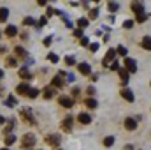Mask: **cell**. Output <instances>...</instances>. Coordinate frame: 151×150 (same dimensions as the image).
Returning a JSON list of instances; mask_svg holds the SVG:
<instances>
[{"label": "cell", "mask_w": 151, "mask_h": 150, "mask_svg": "<svg viewBox=\"0 0 151 150\" xmlns=\"http://www.w3.org/2000/svg\"><path fill=\"white\" fill-rule=\"evenodd\" d=\"M19 117H21V120H23L25 124H30V125H34V124H35L34 111H32V108H28V106H23V108L19 110Z\"/></svg>", "instance_id": "1"}, {"label": "cell", "mask_w": 151, "mask_h": 150, "mask_svg": "<svg viewBox=\"0 0 151 150\" xmlns=\"http://www.w3.org/2000/svg\"><path fill=\"white\" fill-rule=\"evenodd\" d=\"M35 141H37V138H35L34 134H30V133H28V134H25V136L21 138V141H19V143H21V147H23V149H34Z\"/></svg>", "instance_id": "2"}, {"label": "cell", "mask_w": 151, "mask_h": 150, "mask_svg": "<svg viewBox=\"0 0 151 150\" xmlns=\"http://www.w3.org/2000/svg\"><path fill=\"white\" fill-rule=\"evenodd\" d=\"M116 55H118L116 50H114V48H109L107 53H106V57L102 58V66H104V67H109V64H113L114 60H116Z\"/></svg>", "instance_id": "3"}, {"label": "cell", "mask_w": 151, "mask_h": 150, "mask_svg": "<svg viewBox=\"0 0 151 150\" xmlns=\"http://www.w3.org/2000/svg\"><path fill=\"white\" fill-rule=\"evenodd\" d=\"M44 141H46L47 145H51V147H60V143H62V136H60V134H49V136L44 138Z\"/></svg>", "instance_id": "4"}, {"label": "cell", "mask_w": 151, "mask_h": 150, "mask_svg": "<svg viewBox=\"0 0 151 150\" xmlns=\"http://www.w3.org/2000/svg\"><path fill=\"white\" fill-rule=\"evenodd\" d=\"M125 69L128 71V74H130V73L134 74V73L137 71V62H135L134 58H130V57H127V58H125Z\"/></svg>", "instance_id": "5"}, {"label": "cell", "mask_w": 151, "mask_h": 150, "mask_svg": "<svg viewBox=\"0 0 151 150\" xmlns=\"http://www.w3.org/2000/svg\"><path fill=\"white\" fill-rule=\"evenodd\" d=\"M119 95H121L125 101H128V103H134V101H135V95H134V92H132L130 88H121Z\"/></svg>", "instance_id": "6"}, {"label": "cell", "mask_w": 151, "mask_h": 150, "mask_svg": "<svg viewBox=\"0 0 151 150\" xmlns=\"http://www.w3.org/2000/svg\"><path fill=\"white\" fill-rule=\"evenodd\" d=\"M72 124H74V118H72V117H65V118L62 120V131L70 133V131H72Z\"/></svg>", "instance_id": "7"}, {"label": "cell", "mask_w": 151, "mask_h": 150, "mask_svg": "<svg viewBox=\"0 0 151 150\" xmlns=\"http://www.w3.org/2000/svg\"><path fill=\"white\" fill-rule=\"evenodd\" d=\"M58 104L63 106V108H72V106H74V101H72L70 97H67V95H60V97H58Z\"/></svg>", "instance_id": "8"}, {"label": "cell", "mask_w": 151, "mask_h": 150, "mask_svg": "<svg viewBox=\"0 0 151 150\" xmlns=\"http://www.w3.org/2000/svg\"><path fill=\"white\" fill-rule=\"evenodd\" d=\"M18 76H19L21 79H25V83H27L28 79H32V73L28 71V66H23V67L18 71Z\"/></svg>", "instance_id": "9"}, {"label": "cell", "mask_w": 151, "mask_h": 150, "mask_svg": "<svg viewBox=\"0 0 151 150\" xmlns=\"http://www.w3.org/2000/svg\"><path fill=\"white\" fill-rule=\"evenodd\" d=\"M30 88H32V87H30L28 83H25V81H23V83H19V85L16 87V92H18L19 95H28Z\"/></svg>", "instance_id": "10"}, {"label": "cell", "mask_w": 151, "mask_h": 150, "mask_svg": "<svg viewBox=\"0 0 151 150\" xmlns=\"http://www.w3.org/2000/svg\"><path fill=\"white\" fill-rule=\"evenodd\" d=\"M77 69H79V73L84 76H90L91 74V66L88 64V62H81L79 66H77Z\"/></svg>", "instance_id": "11"}, {"label": "cell", "mask_w": 151, "mask_h": 150, "mask_svg": "<svg viewBox=\"0 0 151 150\" xmlns=\"http://www.w3.org/2000/svg\"><path fill=\"white\" fill-rule=\"evenodd\" d=\"M125 129H127V131H135V129H137V122H135V118H132V117L125 118Z\"/></svg>", "instance_id": "12"}, {"label": "cell", "mask_w": 151, "mask_h": 150, "mask_svg": "<svg viewBox=\"0 0 151 150\" xmlns=\"http://www.w3.org/2000/svg\"><path fill=\"white\" fill-rule=\"evenodd\" d=\"M18 36V27L16 25H7L5 27V37H16Z\"/></svg>", "instance_id": "13"}, {"label": "cell", "mask_w": 151, "mask_h": 150, "mask_svg": "<svg viewBox=\"0 0 151 150\" xmlns=\"http://www.w3.org/2000/svg\"><path fill=\"white\" fill-rule=\"evenodd\" d=\"M51 85H53L55 88H63V87H65V81H63V78H62V76L56 74L53 79H51Z\"/></svg>", "instance_id": "14"}, {"label": "cell", "mask_w": 151, "mask_h": 150, "mask_svg": "<svg viewBox=\"0 0 151 150\" xmlns=\"http://www.w3.org/2000/svg\"><path fill=\"white\" fill-rule=\"evenodd\" d=\"M130 9H132L135 14H141V12H144V5H142L141 2H132V4H130Z\"/></svg>", "instance_id": "15"}, {"label": "cell", "mask_w": 151, "mask_h": 150, "mask_svg": "<svg viewBox=\"0 0 151 150\" xmlns=\"http://www.w3.org/2000/svg\"><path fill=\"white\" fill-rule=\"evenodd\" d=\"M77 122L83 124V125H86V124L91 122V117H90L88 113H79V115H77Z\"/></svg>", "instance_id": "16"}, {"label": "cell", "mask_w": 151, "mask_h": 150, "mask_svg": "<svg viewBox=\"0 0 151 150\" xmlns=\"http://www.w3.org/2000/svg\"><path fill=\"white\" fill-rule=\"evenodd\" d=\"M14 55H16L18 58H27V57H28L27 50H25V48H21V46H16V48H14Z\"/></svg>", "instance_id": "17"}, {"label": "cell", "mask_w": 151, "mask_h": 150, "mask_svg": "<svg viewBox=\"0 0 151 150\" xmlns=\"http://www.w3.org/2000/svg\"><path fill=\"white\" fill-rule=\"evenodd\" d=\"M118 74H119V78H121V83H123V85H127V83H128V71H127V69L119 67Z\"/></svg>", "instance_id": "18"}, {"label": "cell", "mask_w": 151, "mask_h": 150, "mask_svg": "<svg viewBox=\"0 0 151 150\" xmlns=\"http://www.w3.org/2000/svg\"><path fill=\"white\" fill-rule=\"evenodd\" d=\"M42 95H44V99H46V101L53 99V97H55V88H51V87L47 88V87H46V88H44V94H42Z\"/></svg>", "instance_id": "19"}, {"label": "cell", "mask_w": 151, "mask_h": 150, "mask_svg": "<svg viewBox=\"0 0 151 150\" xmlns=\"http://www.w3.org/2000/svg\"><path fill=\"white\" fill-rule=\"evenodd\" d=\"M9 18V9L7 7H0V23H5Z\"/></svg>", "instance_id": "20"}, {"label": "cell", "mask_w": 151, "mask_h": 150, "mask_svg": "<svg viewBox=\"0 0 151 150\" xmlns=\"http://www.w3.org/2000/svg\"><path fill=\"white\" fill-rule=\"evenodd\" d=\"M16 125V120L12 118V120H9V124L4 127V136H7V134H11V131H12V127Z\"/></svg>", "instance_id": "21"}, {"label": "cell", "mask_w": 151, "mask_h": 150, "mask_svg": "<svg viewBox=\"0 0 151 150\" xmlns=\"http://www.w3.org/2000/svg\"><path fill=\"white\" fill-rule=\"evenodd\" d=\"M4 143H5L7 147L14 145V143H16V136H14V134H7V136H4Z\"/></svg>", "instance_id": "22"}, {"label": "cell", "mask_w": 151, "mask_h": 150, "mask_svg": "<svg viewBox=\"0 0 151 150\" xmlns=\"http://www.w3.org/2000/svg\"><path fill=\"white\" fill-rule=\"evenodd\" d=\"M88 20H97L99 18V7H93V9H88Z\"/></svg>", "instance_id": "23"}, {"label": "cell", "mask_w": 151, "mask_h": 150, "mask_svg": "<svg viewBox=\"0 0 151 150\" xmlns=\"http://www.w3.org/2000/svg\"><path fill=\"white\" fill-rule=\"evenodd\" d=\"M88 25H90V20H88V18H79V20H77V27H79L81 30L86 28Z\"/></svg>", "instance_id": "24"}, {"label": "cell", "mask_w": 151, "mask_h": 150, "mask_svg": "<svg viewBox=\"0 0 151 150\" xmlns=\"http://www.w3.org/2000/svg\"><path fill=\"white\" fill-rule=\"evenodd\" d=\"M16 103H18V101H16V97H14V95H9V97L5 99V106H7V108H14V106H16Z\"/></svg>", "instance_id": "25"}, {"label": "cell", "mask_w": 151, "mask_h": 150, "mask_svg": "<svg viewBox=\"0 0 151 150\" xmlns=\"http://www.w3.org/2000/svg\"><path fill=\"white\" fill-rule=\"evenodd\" d=\"M97 106H99V103H97L93 97H88V99H86V108H90V110H95Z\"/></svg>", "instance_id": "26"}, {"label": "cell", "mask_w": 151, "mask_h": 150, "mask_svg": "<svg viewBox=\"0 0 151 150\" xmlns=\"http://www.w3.org/2000/svg\"><path fill=\"white\" fill-rule=\"evenodd\" d=\"M141 44H142V48H144V50L151 51V37H150V36H146V37L142 39V42H141Z\"/></svg>", "instance_id": "27"}, {"label": "cell", "mask_w": 151, "mask_h": 150, "mask_svg": "<svg viewBox=\"0 0 151 150\" xmlns=\"http://www.w3.org/2000/svg\"><path fill=\"white\" fill-rule=\"evenodd\" d=\"M35 23H37V21H35L32 16H27V18L23 20V25H25V27H32V25H35Z\"/></svg>", "instance_id": "28"}, {"label": "cell", "mask_w": 151, "mask_h": 150, "mask_svg": "<svg viewBox=\"0 0 151 150\" xmlns=\"http://www.w3.org/2000/svg\"><path fill=\"white\" fill-rule=\"evenodd\" d=\"M5 64H7V67H16V66H18V62H16L14 57H7V58H5Z\"/></svg>", "instance_id": "29"}, {"label": "cell", "mask_w": 151, "mask_h": 150, "mask_svg": "<svg viewBox=\"0 0 151 150\" xmlns=\"http://www.w3.org/2000/svg\"><path fill=\"white\" fill-rule=\"evenodd\" d=\"M107 9H109L111 12H116V11L119 9V4H118V2H107Z\"/></svg>", "instance_id": "30"}, {"label": "cell", "mask_w": 151, "mask_h": 150, "mask_svg": "<svg viewBox=\"0 0 151 150\" xmlns=\"http://www.w3.org/2000/svg\"><path fill=\"white\" fill-rule=\"evenodd\" d=\"M114 145V136H106L104 138V147H113Z\"/></svg>", "instance_id": "31"}, {"label": "cell", "mask_w": 151, "mask_h": 150, "mask_svg": "<svg viewBox=\"0 0 151 150\" xmlns=\"http://www.w3.org/2000/svg\"><path fill=\"white\" fill-rule=\"evenodd\" d=\"M116 53H118V55H121V57H127V48L119 44V46L116 48Z\"/></svg>", "instance_id": "32"}, {"label": "cell", "mask_w": 151, "mask_h": 150, "mask_svg": "<svg viewBox=\"0 0 151 150\" xmlns=\"http://www.w3.org/2000/svg\"><path fill=\"white\" fill-rule=\"evenodd\" d=\"M39 94H40V92H39V88H30V92H28V97H30V99H35Z\"/></svg>", "instance_id": "33"}, {"label": "cell", "mask_w": 151, "mask_h": 150, "mask_svg": "<svg viewBox=\"0 0 151 150\" xmlns=\"http://www.w3.org/2000/svg\"><path fill=\"white\" fill-rule=\"evenodd\" d=\"M148 20V14L146 12H141V14H137V23H144Z\"/></svg>", "instance_id": "34"}, {"label": "cell", "mask_w": 151, "mask_h": 150, "mask_svg": "<svg viewBox=\"0 0 151 150\" xmlns=\"http://www.w3.org/2000/svg\"><path fill=\"white\" fill-rule=\"evenodd\" d=\"M134 23H135L134 20H125V21H123V28H127V30H128V28H132V27H134Z\"/></svg>", "instance_id": "35"}, {"label": "cell", "mask_w": 151, "mask_h": 150, "mask_svg": "<svg viewBox=\"0 0 151 150\" xmlns=\"http://www.w3.org/2000/svg\"><path fill=\"white\" fill-rule=\"evenodd\" d=\"M65 64L72 67V66H76V58H74V57H70V55H69V57H65Z\"/></svg>", "instance_id": "36"}, {"label": "cell", "mask_w": 151, "mask_h": 150, "mask_svg": "<svg viewBox=\"0 0 151 150\" xmlns=\"http://www.w3.org/2000/svg\"><path fill=\"white\" fill-rule=\"evenodd\" d=\"M47 60H49V62H53V64H56L60 58H58V55H55V53H49V55H47Z\"/></svg>", "instance_id": "37"}, {"label": "cell", "mask_w": 151, "mask_h": 150, "mask_svg": "<svg viewBox=\"0 0 151 150\" xmlns=\"http://www.w3.org/2000/svg\"><path fill=\"white\" fill-rule=\"evenodd\" d=\"M119 66H121V64H119L118 60H114L113 64L109 66V69H111V71H119Z\"/></svg>", "instance_id": "38"}, {"label": "cell", "mask_w": 151, "mask_h": 150, "mask_svg": "<svg viewBox=\"0 0 151 150\" xmlns=\"http://www.w3.org/2000/svg\"><path fill=\"white\" fill-rule=\"evenodd\" d=\"M88 50H90V51H91V53H95V51H97V50H99V42H91V44H90V46H88Z\"/></svg>", "instance_id": "39"}, {"label": "cell", "mask_w": 151, "mask_h": 150, "mask_svg": "<svg viewBox=\"0 0 151 150\" xmlns=\"http://www.w3.org/2000/svg\"><path fill=\"white\" fill-rule=\"evenodd\" d=\"M74 37H77V39H83V37H84L81 28H74Z\"/></svg>", "instance_id": "40"}, {"label": "cell", "mask_w": 151, "mask_h": 150, "mask_svg": "<svg viewBox=\"0 0 151 150\" xmlns=\"http://www.w3.org/2000/svg\"><path fill=\"white\" fill-rule=\"evenodd\" d=\"M86 94H88V97H93L95 95V87H88L86 88Z\"/></svg>", "instance_id": "41"}, {"label": "cell", "mask_w": 151, "mask_h": 150, "mask_svg": "<svg viewBox=\"0 0 151 150\" xmlns=\"http://www.w3.org/2000/svg\"><path fill=\"white\" fill-rule=\"evenodd\" d=\"M51 42H53V39H51V36L44 37V41H42V44H44V46H51Z\"/></svg>", "instance_id": "42"}, {"label": "cell", "mask_w": 151, "mask_h": 150, "mask_svg": "<svg viewBox=\"0 0 151 150\" xmlns=\"http://www.w3.org/2000/svg\"><path fill=\"white\" fill-rule=\"evenodd\" d=\"M79 92H81V90H79V88H77V87H74V88H72V92H70V94H72V97H76V99H77V97H79Z\"/></svg>", "instance_id": "43"}, {"label": "cell", "mask_w": 151, "mask_h": 150, "mask_svg": "<svg viewBox=\"0 0 151 150\" xmlns=\"http://www.w3.org/2000/svg\"><path fill=\"white\" fill-rule=\"evenodd\" d=\"M42 25H47V18H46V16H42V18L39 20V27H42Z\"/></svg>", "instance_id": "44"}, {"label": "cell", "mask_w": 151, "mask_h": 150, "mask_svg": "<svg viewBox=\"0 0 151 150\" xmlns=\"http://www.w3.org/2000/svg\"><path fill=\"white\" fill-rule=\"evenodd\" d=\"M79 42H81V46H90V41H88V37H83Z\"/></svg>", "instance_id": "45"}, {"label": "cell", "mask_w": 151, "mask_h": 150, "mask_svg": "<svg viewBox=\"0 0 151 150\" xmlns=\"http://www.w3.org/2000/svg\"><path fill=\"white\" fill-rule=\"evenodd\" d=\"M4 124H5V118H4V117L0 115V125H4Z\"/></svg>", "instance_id": "46"}, {"label": "cell", "mask_w": 151, "mask_h": 150, "mask_svg": "<svg viewBox=\"0 0 151 150\" xmlns=\"http://www.w3.org/2000/svg\"><path fill=\"white\" fill-rule=\"evenodd\" d=\"M4 51H7V50H5V46H0V53H4Z\"/></svg>", "instance_id": "47"}, {"label": "cell", "mask_w": 151, "mask_h": 150, "mask_svg": "<svg viewBox=\"0 0 151 150\" xmlns=\"http://www.w3.org/2000/svg\"><path fill=\"white\" fill-rule=\"evenodd\" d=\"M0 79H4V71L0 69Z\"/></svg>", "instance_id": "48"}, {"label": "cell", "mask_w": 151, "mask_h": 150, "mask_svg": "<svg viewBox=\"0 0 151 150\" xmlns=\"http://www.w3.org/2000/svg\"><path fill=\"white\" fill-rule=\"evenodd\" d=\"M4 92H5V90H4V87H0V95H2Z\"/></svg>", "instance_id": "49"}, {"label": "cell", "mask_w": 151, "mask_h": 150, "mask_svg": "<svg viewBox=\"0 0 151 150\" xmlns=\"http://www.w3.org/2000/svg\"><path fill=\"white\" fill-rule=\"evenodd\" d=\"M2 150H9V149H2Z\"/></svg>", "instance_id": "50"}, {"label": "cell", "mask_w": 151, "mask_h": 150, "mask_svg": "<svg viewBox=\"0 0 151 150\" xmlns=\"http://www.w3.org/2000/svg\"><path fill=\"white\" fill-rule=\"evenodd\" d=\"M0 36H2V34H0Z\"/></svg>", "instance_id": "51"}, {"label": "cell", "mask_w": 151, "mask_h": 150, "mask_svg": "<svg viewBox=\"0 0 151 150\" xmlns=\"http://www.w3.org/2000/svg\"><path fill=\"white\" fill-rule=\"evenodd\" d=\"M150 85H151V83H150Z\"/></svg>", "instance_id": "52"}]
</instances>
